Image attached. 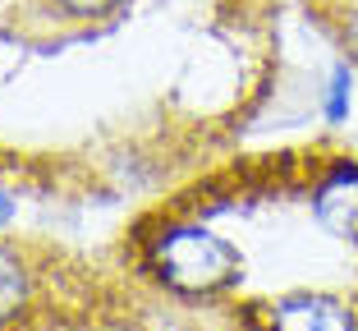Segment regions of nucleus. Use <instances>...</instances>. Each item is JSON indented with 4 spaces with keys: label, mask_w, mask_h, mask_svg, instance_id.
<instances>
[{
    "label": "nucleus",
    "mask_w": 358,
    "mask_h": 331,
    "mask_svg": "<svg viewBox=\"0 0 358 331\" xmlns=\"http://www.w3.org/2000/svg\"><path fill=\"white\" fill-rule=\"evenodd\" d=\"M152 267L179 295H216V290L234 286L243 272L234 244H225L207 225H170L152 239Z\"/></svg>",
    "instance_id": "1"
},
{
    "label": "nucleus",
    "mask_w": 358,
    "mask_h": 331,
    "mask_svg": "<svg viewBox=\"0 0 358 331\" xmlns=\"http://www.w3.org/2000/svg\"><path fill=\"white\" fill-rule=\"evenodd\" d=\"M313 216L336 239H354L358 244V166L354 161H336L327 171V180L313 193Z\"/></svg>",
    "instance_id": "2"
},
{
    "label": "nucleus",
    "mask_w": 358,
    "mask_h": 331,
    "mask_svg": "<svg viewBox=\"0 0 358 331\" xmlns=\"http://www.w3.org/2000/svg\"><path fill=\"white\" fill-rule=\"evenodd\" d=\"M275 331H354V318L331 295H285L271 309Z\"/></svg>",
    "instance_id": "3"
},
{
    "label": "nucleus",
    "mask_w": 358,
    "mask_h": 331,
    "mask_svg": "<svg viewBox=\"0 0 358 331\" xmlns=\"http://www.w3.org/2000/svg\"><path fill=\"white\" fill-rule=\"evenodd\" d=\"M23 304H28V272H23V262L10 248L0 244V327L19 318Z\"/></svg>",
    "instance_id": "4"
},
{
    "label": "nucleus",
    "mask_w": 358,
    "mask_h": 331,
    "mask_svg": "<svg viewBox=\"0 0 358 331\" xmlns=\"http://www.w3.org/2000/svg\"><path fill=\"white\" fill-rule=\"evenodd\" d=\"M349 101H354V74H349V64H336L331 83H327V97H322V111H327L331 125H345L349 120Z\"/></svg>",
    "instance_id": "5"
},
{
    "label": "nucleus",
    "mask_w": 358,
    "mask_h": 331,
    "mask_svg": "<svg viewBox=\"0 0 358 331\" xmlns=\"http://www.w3.org/2000/svg\"><path fill=\"white\" fill-rule=\"evenodd\" d=\"M51 5L64 14V19H101V14L120 10L124 0H51Z\"/></svg>",
    "instance_id": "6"
},
{
    "label": "nucleus",
    "mask_w": 358,
    "mask_h": 331,
    "mask_svg": "<svg viewBox=\"0 0 358 331\" xmlns=\"http://www.w3.org/2000/svg\"><path fill=\"white\" fill-rule=\"evenodd\" d=\"M10 221H14V198H10L5 189H0V230H5Z\"/></svg>",
    "instance_id": "7"
}]
</instances>
